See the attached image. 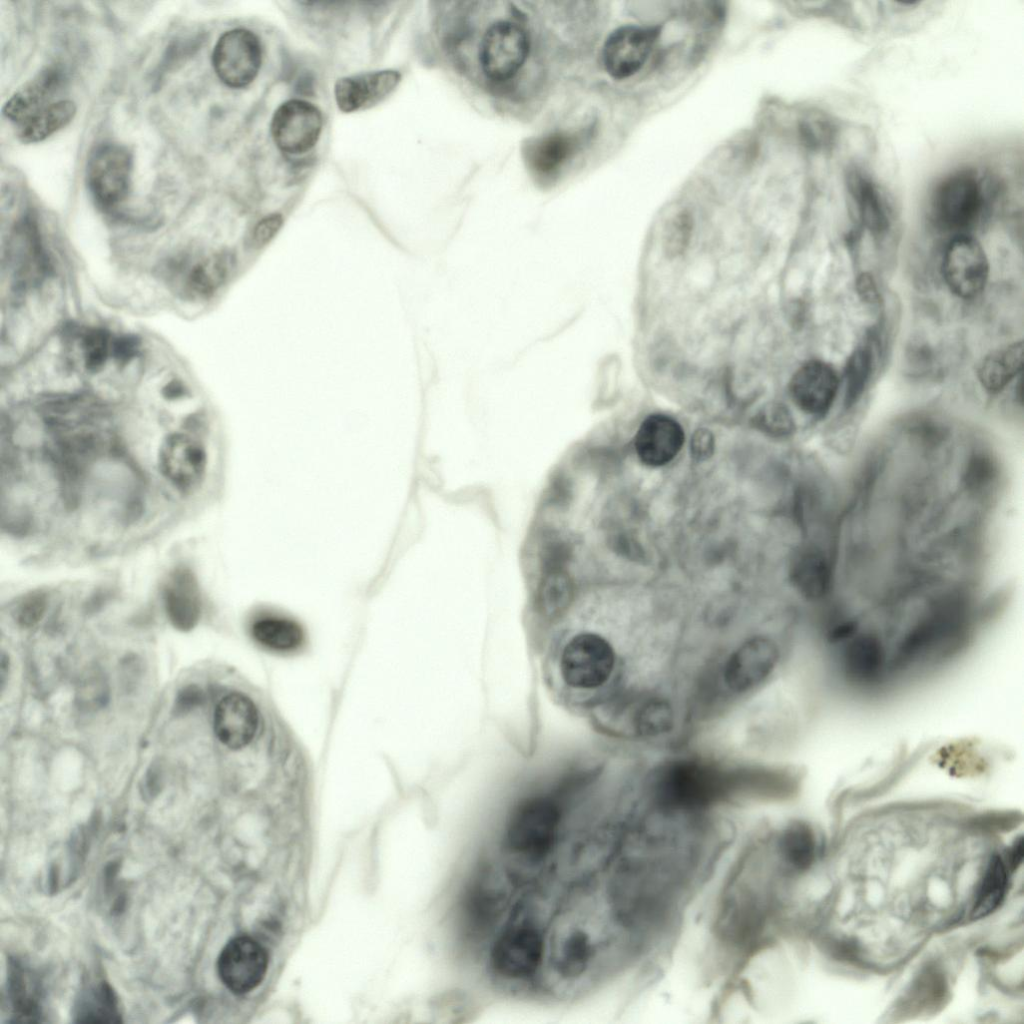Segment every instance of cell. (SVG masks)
<instances>
[{
	"instance_id": "obj_1",
	"label": "cell",
	"mask_w": 1024,
	"mask_h": 1024,
	"mask_svg": "<svg viewBox=\"0 0 1024 1024\" xmlns=\"http://www.w3.org/2000/svg\"><path fill=\"white\" fill-rule=\"evenodd\" d=\"M531 904H521L496 938L490 967L501 979L523 982L533 978L544 964L547 930Z\"/></svg>"
},
{
	"instance_id": "obj_2",
	"label": "cell",
	"mask_w": 1024,
	"mask_h": 1024,
	"mask_svg": "<svg viewBox=\"0 0 1024 1024\" xmlns=\"http://www.w3.org/2000/svg\"><path fill=\"white\" fill-rule=\"evenodd\" d=\"M582 906L580 900L569 905L547 932L545 958L552 974L567 985L586 977L598 954L596 930Z\"/></svg>"
},
{
	"instance_id": "obj_3",
	"label": "cell",
	"mask_w": 1024,
	"mask_h": 1024,
	"mask_svg": "<svg viewBox=\"0 0 1024 1024\" xmlns=\"http://www.w3.org/2000/svg\"><path fill=\"white\" fill-rule=\"evenodd\" d=\"M656 797L669 809L697 810L717 801L729 788L722 771L693 760L669 763L658 773Z\"/></svg>"
},
{
	"instance_id": "obj_4",
	"label": "cell",
	"mask_w": 1024,
	"mask_h": 1024,
	"mask_svg": "<svg viewBox=\"0 0 1024 1024\" xmlns=\"http://www.w3.org/2000/svg\"><path fill=\"white\" fill-rule=\"evenodd\" d=\"M560 811L547 798L521 804L512 815L505 834L511 856L526 864H539L551 852L557 839Z\"/></svg>"
},
{
	"instance_id": "obj_5",
	"label": "cell",
	"mask_w": 1024,
	"mask_h": 1024,
	"mask_svg": "<svg viewBox=\"0 0 1024 1024\" xmlns=\"http://www.w3.org/2000/svg\"><path fill=\"white\" fill-rule=\"evenodd\" d=\"M984 204V187L977 173L963 170L946 177L933 192L931 207L936 222L950 230L971 226Z\"/></svg>"
},
{
	"instance_id": "obj_6",
	"label": "cell",
	"mask_w": 1024,
	"mask_h": 1024,
	"mask_svg": "<svg viewBox=\"0 0 1024 1024\" xmlns=\"http://www.w3.org/2000/svg\"><path fill=\"white\" fill-rule=\"evenodd\" d=\"M615 665L614 650L603 637L582 633L573 637L561 656V673L571 687L593 689L603 685Z\"/></svg>"
},
{
	"instance_id": "obj_7",
	"label": "cell",
	"mask_w": 1024,
	"mask_h": 1024,
	"mask_svg": "<svg viewBox=\"0 0 1024 1024\" xmlns=\"http://www.w3.org/2000/svg\"><path fill=\"white\" fill-rule=\"evenodd\" d=\"M133 158L120 144L105 143L90 154L86 169L89 190L106 207L122 202L131 186Z\"/></svg>"
},
{
	"instance_id": "obj_8",
	"label": "cell",
	"mask_w": 1024,
	"mask_h": 1024,
	"mask_svg": "<svg viewBox=\"0 0 1024 1024\" xmlns=\"http://www.w3.org/2000/svg\"><path fill=\"white\" fill-rule=\"evenodd\" d=\"M262 62L259 38L243 28L223 33L215 44L212 64L218 78L228 87L243 88L256 78Z\"/></svg>"
},
{
	"instance_id": "obj_9",
	"label": "cell",
	"mask_w": 1024,
	"mask_h": 1024,
	"mask_svg": "<svg viewBox=\"0 0 1024 1024\" xmlns=\"http://www.w3.org/2000/svg\"><path fill=\"white\" fill-rule=\"evenodd\" d=\"M529 53V40L524 30L509 21L493 24L485 33L479 52L484 74L495 81L513 77Z\"/></svg>"
},
{
	"instance_id": "obj_10",
	"label": "cell",
	"mask_w": 1024,
	"mask_h": 1024,
	"mask_svg": "<svg viewBox=\"0 0 1024 1024\" xmlns=\"http://www.w3.org/2000/svg\"><path fill=\"white\" fill-rule=\"evenodd\" d=\"M942 271L951 292L968 299L984 289L989 264L982 246L974 238L962 235L947 246Z\"/></svg>"
},
{
	"instance_id": "obj_11",
	"label": "cell",
	"mask_w": 1024,
	"mask_h": 1024,
	"mask_svg": "<svg viewBox=\"0 0 1024 1024\" xmlns=\"http://www.w3.org/2000/svg\"><path fill=\"white\" fill-rule=\"evenodd\" d=\"M322 126V113L315 105L292 99L275 110L271 120V134L281 151L302 154L315 146Z\"/></svg>"
},
{
	"instance_id": "obj_12",
	"label": "cell",
	"mask_w": 1024,
	"mask_h": 1024,
	"mask_svg": "<svg viewBox=\"0 0 1024 1024\" xmlns=\"http://www.w3.org/2000/svg\"><path fill=\"white\" fill-rule=\"evenodd\" d=\"M267 968L266 949L248 936L231 939L217 960L219 978L236 994H245L255 989L264 979Z\"/></svg>"
},
{
	"instance_id": "obj_13",
	"label": "cell",
	"mask_w": 1024,
	"mask_h": 1024,
	"mask_svg": "<svg viewBox=\"0 0 1024 1024\" xmlns=\"http://www.w3.org/2000/svg\"><path fill=\"white\" fill-rule=\"evenodd\" d=\"M158 465L161 474L173 486L183 492H190L200 485L205 476V447L190 435L170 434L159 448Z\"/></svg>"
},
{
	"instance_id": "obj_14",
	"label": "cell",
	"mask_w": 1024,
	"mask_h": 1024,
	"mask_svg": "<svg viewBox=\"0 0 1024 1024\" xmlns=\"http://www.w3.org/2000/svg\"><path fill=\"white\" fill-rule=\"evenodd\" d=\"M658 37L652 27L623 26L613 31L603 47V64L615 79L637 73L648 60Z\"/></svg>"
},
{
	"instance_id": "obj_15",
	"label": "cell",
	"mask_w": 1024,
	"mask_h": 1024,
	"mask_svg": "<svg viewBox=\"0 0 1024 1024\" xmlns=\"http://www.w3.org/2000/svg\"><path fill=\"white\" fill-rule=\"evenodd\" d=\"M779 659L776 643L756 636L742 643L728 658L724 679L736 692H745L763 682L773 671Z\"/></svg>"
},
{
	"instance_id": "obj_16",
	"label": "cell",
	"mask_w": 1024,
	"mask_h": 1024,
	"mask_svg": "<svg viewBox=\"0 0 1024 1024\" xmlns=\"http://www.w3.org/2000/svg\"><path fill=\"white\" fill-rule=\"evenodd\" d=\"M838 377L834 369L819 360H811L793 374L789 391L794 403L805 413L823 415L837 394Z\"/></svg>"
},
{
	"instance_id": "obj_17",
	"label": "cell",
	"mask_w": 1024,
	"mask_h": 1024,
	"mask_svg": "<svg viewBox=\"0 0 1024 1024\" xmlns=\"http://www.w3.org/2000/svg\"><path fill=\"white\" fill-rule=\"evenodd\" d=\"M684 438L683 429L675 419L654 414L640 425L635 436V450L645 465L660 467L677 456Z\"/></svg>"
},
{
	"instance_id": "obj_18",
	"label": "cell",
	"mask_w": 1024,
	"mask_h": 1024,
	"mask_svg": "<svg viewBox=\"0 0 1024 1024\" xmlns=\"http://www.w3.org/2000/svg\"><path fill=\"white\" fill-rule=\"evenodd\" d=\"M248 634L260 649L277 655L299 653L307 644L303 626L280 613L264 611L256 614L249 621Z\"/></svg>"
},
{
	"instance_id": "obj_19",
	"label": "cell",
	"mask_w": 1024,
	"mask_h": 1024,
	"mask_svg": "<svg viewBox=\"0 0 1024 1024\" xmlns=\"http://www.w3.org/2000/svg\"><path fill=\"white\" fill-rule=\"evenodd\" d=\"M399 81V73L392 70L343 77L335 83V100L343 112L366 109L387 97Z\"/></svg>"
},
{
	"instance_id": "obj_20",
	"label": "cell",
	"mask_w": 1024,
	"mask_h": 1024,
	"mask_svg": "<svg viewBox=\"0 0 1024 1024\" xmlns=\"http://www.w3.org/2000/svg\"><path fill=\"white\" fill-rule=\"evenodd\" d=\"M231 254L221 252L196 260H184L174 266L173 278L180 292L189 298L210 296L233 269Z\"/></svg>"
},
{
	"instance_id": "obj_21",
	"label": "cell",
	"mask_w": 1024,
	"mask_h": 1024,
	"mask_svg": "<svg viewBox=\"0 0 1024 1024\" xmlns=\"http://www.w3.org/2000/svg\"><path fill=\"white\" fill-rule=\"evenodd\" d=\"M167 615L178 629H191L201 614V593L196 575L186 566L170 572L163 590Z\"/></svg>"
},
{
	"instance_id": "obj_22",
	"label": "cell",
	"mask_w": 1024,
	"mask_h": 1024,
	"mask_svg": "<svg viewBox=\"0 0 1024 1024\" xmlns=\"http://www.w3.org/2000/svg\"><path fill=\"white\" fill-rule=\"evenodd\" d=\"M64 81L63 72L54 66L41 70L19 88L4 104L2 112L19 124L50 105Z\"/></svg>"
},
{
	"instance_id": "obj_23",
	"label": "cell",
	"mask_w": 1024,
	"mask_h": 1024,
	"mask_svg": "<svg viewBox=\"0 0 1024 1024\" xmlns=\"http://www.w3.org/2000/svg\"><path fill=\"white\" fill-rule=\"evenodd\" d=\"M491 868L483 869L469 891L466 903L469 920L476 925H489L502 912L508 896L507 882Z\"/></svg>"
},
{
	"instance_id": "obj_24",
	"label": "cell",
	"mask_w": 1024,
	"mask_h": 1024,
	"mask_svg": "<svg viewBox=\"0 0 1024 1024\" xmlns=\"http://www.w3.org/2000/svg\"><path fill=\"white\" fill-rule=\"evenodd\" d=\"M790 576L799 593L811 600L824 597L831 587L829 563L815 548H805L796 554Z\"/></svg>"
},
{
	"instance_id": "obj_25",
	"label": "cell",
	"mask_w": 1024,
	"mask_h": 1024,
	"mask_svg": "<svg viewBox=\"0 0 1024 1024\" xmlns=\"http://www.w3.org/2000/svg\"><path fill=\"white\" fill-rule=\"evenodd\" d=\"M883 661L882 644L872 634H862L852 639L843 655L846 674L857 682H869L875 679L880 673Z\"/></svg>"
},
{
	"instance_id": "obj_26",
	"label": "cell",
	"mask_w": 1024,
	"mask_h": 1024,
	"mask_svg": "<svg viewBox=\"0 0 1024 1024\" xmlns=\"http://www.w3.org/2000/svg\"><path fill=\"white\" fill-rule=\"evenodd\" d=\"M1022 362V341L991 352L978 368L979 381L988 392H999L1021 371Z\"/></svg>"
},
{
	"instance_id": "obj_27",
	"label": "cell",
	"mask_w": 1024,
	"mask_h": 1024,
	"mask_svg": "<svg viewBox=\"0 0 1024 1024\" xmlns=\"http://www.w3.org/2000/svg\"><path fill=\"white\" fill-rule=\"evenodd\" d=\"M76 111L77 107L72 100L53 102L20 124L18 139L24 144L41 142L67 126Z\"/></svg>"
},
{
	"instance_id": "obj_28",
	"label": "cell",
	"mask_w": 1024,
	"mask_h": 1024,
	"mask_svg": "<svg viewBox=\"0 0 1024 1024\" xmlns=\"http://www.w3.org/2000/svg\"><path fill=\"white\" fill-rule=\"evenodd\" d=\"M779 855L787 866L797 871L807 870L815 860L816 838L805 822L789 824L778 839Z\"/></svg>"
},
{
	"instance_id": "obj_29",
	"label": "cell",
	"mask_w": 1024,
	"mask_h": 1024,
	"mask_svg": "<svg viewBox=\"0 0 1024 1024\" xmlns=\"http://www.w3.org/2000/svg\"><path fill=\"white\" fill-rule=\"evenodd\" d=\"M848 187L864 224L873 232L884 231L888 226V216L874 183L862 173L854 171L849 174Z\"/></svg>"
},
{
	"instance_id": "obj_30",
	"label": "cell",
	"mask_w": 1024,
	"mask_h": 1024,
	"mask_svg": "<svg viewBox=\"0 0 1024 1024\" xmlns=\"http://www.w3.org/2000/svg\"><path fill=\"white\" fill-rule=\"evenodd\" d=\"M74 1015L76 1022H108L118 1023L121 1015L118 1002L112 988L105 982L91 985L77 1000Z\"/></svg>"
},
{
	"instance_id": "obj_31",
	"label": "cell",
	"mask_w": 1024,
	"mask_h": 1024,
	"mask_svg": "<svg viewBox=\"0 0 1024 1024\" xmlns=\"http://www.w3.org/2000/svg\"><path fill=\"white\" fill-rule=\"evenodd\" d=\"M19 962L13 963L9 974V997L17 1021H36L40 1015V992L31 973Z\"/></svg>"
},
{
	"instance_id": "obj_32",
	"label": "cell",
	"mask_w": 1024,
	"mask_h": 1024,
	"mask_svg": "<svg viewBox=\"0 0 1024 1024\" xmlns=\"http://www.w3.org/2000/svg\"><path fill=\"white\" fill-rule=\"evenodd\" d=\"M1007 881L1006 864L999 855H993L976 894L972 909L973 918L985 917L999 907L1006 893Z\"/></svg>"
},
{
	"instance_id": "obj_33",
	"label": "cell",
	"mask_w": 1024,
	"mask_h": 1024,
	"mask_svg": "<svg viewBox=\"0 0 1024 1024\" xmlns=\"http://www.w3.org/2000/svg\"><path fill=\"white\" fill-rule=\"evenodd\" d=\"M873 357L867 346L858 347L845 369V405H853L863 393L871 374Z\"/></svg>"
},
{
	"instance_id": "obj_34",
	"label": "cell",
	"mask_w": 1024,
	"mask_h": 1024,
	"mask_svg": "<svg viewBox=\"0 0 1024 1024\" xmlns=\"http://www.w3.org/2000/svg\"><path fill=\"white\" fill-rule=\"evenodd\" d=\"M570 137L553 134L539 140L532 151V162L538 171L547 173L558 168L572 153Z\"/></svg>"
},
{
	"instance_id": "obj_35",
	"label": "cell",
	"mask_w": 1024,
	"mask_h": 1024,
	"mask_svg": "<svg viewBox=\"0 0 1024 1024\" xmlns=\"http://www.w3.org/2000/svg\"><path fill=\"white\" fill-rule=\"evenodd\" d=\"M572 597V582L561 570L545 576L539 589V602L544 612L554 614L564 609Z\"/></svg>"
},
{
	"instance_id": "obj_36",
	"label": "cell",
	"mask_w": 1024,
	"mask_h": 1024,
	"mask_svg": "<svg viewBox=\"0 0 1024 1024\" xmlns=\"http://www.w3.org/2000/svg\"><path fill=\"white\" fill-rule=\"evenodd\" d=\"M673 720V711L668 702L655 699L641 708L636 717V726L642 735L656 736L669 731Z\"/></svg>"
},
{
	"instance_id": "obj_37",
	"label": "cell",
	"mask_w": 1024,
	"mask_h": 1024,
	"mask_svg": "<svg viewBox=\"0 0 1024 1024\" xmlns=\"http://www.w3.org/2000/svg\"><path fill=\"white\" fill-rule=\"evenodd\" d=\"M111 344L109 335L101 329L89 331L83 339L84 362L87 370L97 372L104 366Z\"/></svg>"
},
{
	"instance_id": "obj_38",
	"label": "cell",
	"mask_w": 1024,
	"mask_h": 1024,
	"mask_svg": "<svg viewBox=\"0 0 1024 1024\" xmlns=\"http://www.w3.org/2000/svg\"><path fill=\"white\" fill-rule=\"evenodd\" d=\"M756 423L767 433L778 436L789 434L794 427L789 410L779 403L764 406L756 416Z\"/></svg>"
},
{
	"instance_id": "obj_39",
	"label": "cell",
	"mask_w": 1024,
	"mask_h": 1024,
	"mask_svg": "<svg viewBox=\"0 0 1024 1024\" xmlns=\"http://www.w3.org/2000/svg\"><path fill=\"white\" fill-rule=\"evenodd\" d=\"M46 606L47 599L43 593H30L16 605L13 612L14 619L22 627H32L41 620Z\"/></svg>"
},
{
	"instance_id": "obj_40",
	"label": "cell",
	"mask_w": 1024,
	"mask_h": 1024,
	"mask_svg": "<svg viewBox=\"0 0 1024 1024\" xmlns=\"http://www.w3.org/2000/svg\"><path fill=\"white\" fill-rule=\"evenodd\" d=\"M283 218L280 214H271L261 219L252 231L251 245L261 248L269 243L280 230Z\"/></svg>"
},
{
	"instance_id": "obj_41",
	"label": "cell",
	"mask_w": 1024,
	"mask_h": 1024,
	"mask_svg": "<svg viewBox=\"0 0 1024 1024\" xmlns=\"http://www.w3.org/2000/svg\"><path fill=\"white\" fill-rule=\"evenodd\" d=\"M689 239V227L685 219H679L667 231L665 249L668 255L677 256L687 246Z\"/></svg>"
},
{
	"instance_id": "obj_42",
	"label": "cell",
	"mask_w": 1024,
	"mask_h": 1024,
	"mask_svg": "<svg viewBox=\"0 0 1024 1024\" xmlns=\"http://www.w3.org/2000/svg\"><path fill=\"white\" fill-rule=\"evenodd\" d=\"M993 471V464L988 457L976 455L968 466L967 481L973 486L985 484L992 477Z\"/></svg>"
},
{
	"instance_id": "obj_43",
	"label": "cell",
	"mask_w": 1024,
	"mask_h": 1024,
	"mask_svg": "<svg viewBox=\"0 0 1024 1024\" xmlns=\"http://www.w3.org/2000/svg\"><path fill=\"white\" fill-rule=\"evenodd\" d=\"M139 341L133 336H122L111 343V353L121 364H126L136 356Z\"/></svg>"
},
{
	"instance_id": "obj_44",
	"label": "cell",
	"mask_w": 1024,
	"mask_h": 1024,
	"mask_svg": "<svg viewBox=\"0 0 1024 1024\" xmlns=\"http://www.w3.org/2000/svg\"><path fill=\"white\" fill-rule=\"evenodd\" d=\"M714 449L712 434L706 429L696 431L691 439V453L697 460H705Z\"/></svg>"
},
{
	"instance_id": "obj_45",
	"label": "cell",
	"mask_w": 1024,
	"mask_h": 1024,
	"mask_svg": "<svg viewBox=\"0 0 1024 1024\" xmlns=\"http://www.w3.org/2000/svg\"><path fill=\"white\" fill-rule=\"evenodd\" d=\"M203 700L202 690L195 685H190L179 693L175 709L178 713H184L200 705Z\"/></svg>"
},
{
	"instance_id": "obj_46",
	"label": "cell",
	"mask_w": 1024,
	"mask_h": 1024,
	"mask_svg": "<svg viewBox=\"0 0 1024 1024\" xmlns=\"http://www.w3.org/2000/svg\"><path fill=\"white\" fill-rule=\"evenodd\" d=\"M162 394L167 399H178L187 394V389L180 381L172 380L163 387Z\"/></svg>"
},
{
	"instance_id": "obj_47",
	"label": "cell",
	"mask_w": 1024,
	"mask_h": 1024,
	"mask_svg": "<svg viewBox=\"0 0 1024 1024\" xmlns=\"http://www.w3.org/2000/svg\"><path fill=\"white\" fill-rule=\"evenodd\" d=\"M858 289L863 295L864 299L873 301L876 299L877 290L875 288L872 279L869 276L863 275L858 283Z\"/></svg>"
},
{
	"instance_id": "obj_48",
	"label": "cell",
	"mask_w": 1024,
	"mask_h": 1024,
	"mask_svg": "<svg viewBox=\"0 0 1024 1024\" xmlns=\"http://www.w3.org/2000/svg\"><path fill=\"white\" fill-rule=\"evenodd\" d=\"M855 631V625L852 622H844L837 625L830 633V638L833 641L843 640L853 635Z\"/></svg>"
},
{
	"instance_id": "obj_49",
	"label": "cell",
	"mask_w": 1024,
	"mask_h": 1024,
	"mask_svg": "<svg viewBox=\"0 0 1024 1024\" xmlns=\"http://www.w3.org/2000/svg\"><path fill=\"white\" fill-rule=\"evenodd\" d=\"M1023 857V840L1022 837L1018 838L1009 853V866L1012 870L1017 869L1020 865Z\"/></svg>"
}]
</instances>
